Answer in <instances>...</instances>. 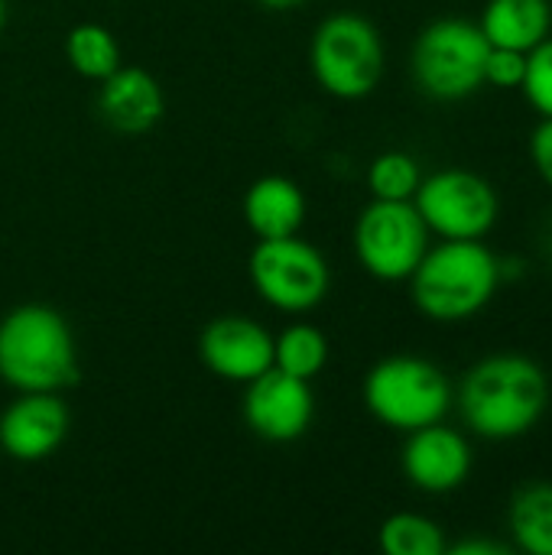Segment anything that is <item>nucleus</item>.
I'll return each instance as SVG.
<instances>
[{
  "instance_id": "f257e3e1",
  "label": "nucleus",
  "mask_w": 552,
  "mask_h": 555,
  "mask_svg": "<svg viewBox=\"0 0 552 555\" xmlns=\"http://www.w3.org/2000/svg\"><path fill=\"white\" fill-rule=\"evenodd\" d=\"M462 423L488 439L511 442L540 426L550 406L547 371L527 354H488L472 364L455 390Z\"/></svg>"
},
{
  "instance_id": "f03ea898",
  "label": "nucleus",
  "mask_w": 552,
  "mask_h": 555,
  "mask_svg": "<svg viewBox=\"0 0 552 555\" xmlns=\"http://www.w3.org/2000/svg\"><path fill=\"white\" fill-rule=\"evenodd\" d=\"M501 280L504 263L485 241H439L429 244L407 283L426 319L452 325L478 315L498 296Z\"/></svg>"
},
{
  "instance_id": "7ed1b4c3",
  "label": "nucleus",
  "mask_w": 552,
  "mask_h": 555,
  "mask_svg": "<svg viewBox=\"0 0 552 555\" xmlns=\"http://www.w3.org/2000/svg\"><path fill=\"white\" fill-rule=\"evenodd\" d=\"M0 380L16 393H62L78 380V348L68 322L39 302L0 319Z\"/></svg>"
},
{
  "instance_id": "20e7f679",
  "label": "nucleus",
  "mask_w": 552,
  "mask_h": 555,
  "mask_svg": "<svg viewBox=\"0 0 552 555\" xmlns=\"http://www.w3.org/2000/svg\"><path fill=\"white\" fill-rule=\"evenodd\" d=\"M361 397L381 426L407 436L442 423L455 403V387L439 364L416 354H390L368 371Z\"/></svg>"
},
{
  "instance_id": "39448f33",
  "label": "nucleus",
  "mask_w": 552,
  "mask_h": 555,
  "mask_svg": "<svg viewBox=\"0 0 552 555\" xmlns=\"http://www.w3.org/2000/svg\"><path fill=\"white\" fill-rule=\"evenodd\" d=\"M387 52L381 29L361 13H332L309 42V68L319 88L338 101H361L377 91Z\"/></svg>"
},
{
  "instance_id": "423d86ee",
  "label": "nucleus",
  "mask_w": 552,
  "mask_h": 555,
  "mask_svg": "<svg viewBox=\"0 0 552 555\" xmlns=\"http://www.w3.org/2000/svg\"><path fill=\"white\" fill-rule=\"evenodd\" d=\"M491 42L482 26L462 16H442L420 29L410 55L416 88L433 101H465L485 88Z\"/></svg>"
},
{
  "instance_id": "0eeeda50",
  "label": "nucleus",
  "mask_w": 552,
  "mask_h": 555,
  "mask_svg": "<svg viewBox=\"0 0 552 555\" xmlns=\"http://www.w3.org/2000/svg\"><path fill=\"white\" fill-rule=\"evenodd\" d=\"M247 273L254 293L270 309L286 315L319 309L332 289V267L325 254L299 234L257 241L247 260Z\"/></svg>"
},
{
  "instance_id": "6e6552de",
  "label": "nucleus",
  "mask_w": 552,
  "mask_h": 555,
  "mask_svg": "<svg viewBox=\"0 0 552 555\" xmlns=\"http://www.w3.org/2000/svg\"><path fill=\"white\" fill-rule=\"evenodd\" d=\"M413 205L439 241H485L501 215L498 189L462 166L423 176Z\"/></svg>"
},
{
  "instance_id": "1a4fd4ad",
  "label": "nucleus",
  "mask_w": 552,
  "mask_h": 555,
  "mask_svg": "<svg viewBox=\"0 0 552 555\" xmlns=\"http://www.w3.org/2000/svg\"><path fill=\"white\" fill-rule=\"evenodd\" d=\"M429 228L413 202L374 198L355 221V257L381 283H407L429 250Z\"/></svg>"
},
{
  "instance_id": "9d476101",
  "label": "nucleus",
  "mask_w": 552,
  "mask_h": 555,
  "mask_svg": "<svg viewBox=\"0 0 552 555\" xmlns=\"http://www.w3.org/2000/svg\"><path fill=\"white\" fill-rule=\"evenodd\" d=\"M244 423L264 442H296L316 420V397L309 380H299L280 367L264 371L244 384Z\"/></svg>"
},
{
  "instance_id": "9b49d317",
  "label": "nucleus",
  "mask_w": 552,
  "mask_h": 555,
  "mask_svg": "<svg viewBox=\"0 0 552 555\" xmlns=\"http://www.w3.org/2000/svg\"><path fill=\"white\" fill-rule=\"evenodd\" d=\"M472 465H475L472 446L459 429L446 423H429L423 429L407 433L400 468H403V478L416 491L452 494L468 481Z\"/></svg>"
},
{
  "instance_id": "f8f14e48",
  "label": "nucleus",
  "mask_w": 552,
  "mask_h": 555,
  "mask_svg": "<svg viewBox=\"0 0 552 555\" xmlns=\"http://www.w3.org/2000/svg\"><path fill=\"white\" fill-rule=\"evenodd\" d=\"M198 358L215 377L251 384L273 367V335L251 315H218L198 335Z\"/></svg>"
},
{
  "instance_id": "ddd939ff",
  "label": "nucleus",
  "mask_w": 552,
  "mask_h": 555,
  "mask_svg": "<svg viewBox=\"0 0 552 555\" xmlns=\"http://www.w3.org/2000/svg\"><path fill=\"white\" fill-rule=\"evenodd\" d=\"M68 429L72 413L59 393H16L0 413V449L13 462L36 465L62 449Z\"/></svg>"
},
{
  "instance_id": "4468645a",
  "label": "nucleus",
  "mask_w": 552,
  "mask_h": 555,
  "mask_svg": "<svg viewBox=\"0 0 552 555\" xmlns=\"http://www.w3.org/2000/svg\"><path fill=\"white\" fill-rule=\"evenodd\" d=\"M98 114L117 133H146L166 114V94L159 81L140 65H120L98 88Z\"/></svg>"
},
{
  "instance_id": "2eb2a0df",
  "label": "nucleus",
  "mask_w": 552,
  "mask_h": 555,
  "mask_svg": "<svg viewBox=\"0 0 552 555\" xmlns=\"http://www.w3.org/2000/svg\"><path fill=\"white\" fill-rule=\"evenodd\" d=\"M241 211L257 241L293 237L306 221V192L290 176H260L244 192Z\"/></svg>"
},
{
  "instance_id": "dca6fc26",
  "label": "nucleus",
  "mask_w": 552,
  "mask_h": 555,
  "mask_svg": "<svg viewBox=\"0 0 552 555\" xmlns=\"http://www.w3.org/2000/svg\"><path fill=\"white\" fill-rule=\"evenodd\" d=\"M491 46L530 52L552 33L550 0H488L478 20Z\"/></svg>"
},
{
  "instance_id": "f3484780",
  "label": "nucleus",
  "mask_w": 552,
  "mask_h": 555,
  "mask_svg": "<svg viewBox=\"0 0 552 555\" xmlns=\"http://www.w3.org/2000/svg\"><path fill=\"white\" fill-rule=\"evenodd\" d=\"M508 530L514 550L527 555H552V485H524L508 507Z\"/></svg>"
},
{
  "instance_id": "a211bd4d",
  "label": "nucleus",
  "mask_w": 552,
  "mask_h": 555,
  "mask_svg": "<svg viewBox=\"0 0 552 555\" xmlns=\"http://www.w3.org/2000/svg\"><path fill=\"white\" fill-rule=\"evenodd\" d=\"M65 62L75 75L88 81H104L124 65L117 36L101 23H78L65 36Z\"/></svg>"
},
{
  "instance_id": "6ab92c4d",
  "label": "nucleus",
  "mask_w": 552,
  "mask_h": 555,
  "mask_svg": "<svg viewBox=\"0 0 552 555\" xmlns=\"http://www.w3.org/2000/svg\"><path fill=\"white\" fill-rule=\"evenodd\" d=\"M325 364H329V338L322 328L309 322H296L273 338V367L312 384L325 371Z\"/></svg>"
},
{
  "instance_id": "aec40b11",
  "label": "nucleus",
  "mask_w": 552,
  "mask_h": 555,
  "mask_svg": "<svg viewBox=\"0 0 552 555\" xmlns=\"http://www.w3.org/2000/svg\"><path fill=\"white\" fill-rule=\"evenodd\" d=\"M377 546L387 555H442L449 550L446 533L423 514H390L377 530Z\"/></svg>"
},
{
  "instance_id": "412c9836",
  "label": "nucleus",
  "mask_w": 552,
  "mask_h": 555,
  "mask_svg": "<svg viewBox=\"0 0 552 555\" xmlns=\"http://www.w3.org/2000/svg\"><path fill=\"white\" fill-rule=\"evenodd\" d=\"M420 182H423V169L416 156L403 150H387L374 156V163L368 166V189L381 202H413Z\"/></svg>"
},
{
  "instance_id": "4be33fe9",
  "label": "nucleus",
  "mask_w": 552,
  "mask_h": 555,
  "mask_svg": "<svg viewBox=\"0 0 552 555\" xmlns=\"http://www.w3.org/2000/svg\"><path fill=\"white\" fill-rule=\"evenodd\" d=\"M521 91L540 117H552V36L527 52V72Z\"/></svg>"
},
{
  "instance_id": "5701e85b",
  "label": "nucleus",
  "mask_w": 552,
  "mask_h": 555,
  "mask_svg": "<svg viewBox=\"0 0 552 555\" xmlns=\"http://www.w3.org/2000/svg\"><path fill=\"white\" fill-rule=\"evenodd\" d=\"M527 72V52L517 49H504V46H491L488 49V62H485V85L491 88H521Z\"/></svg>"
},
{
  "instance_id": "b1692460",
  "label": "nucleus",
  "mask_w": 552,
  "mask_h": 555,
  "mask_svg": "<svg viewBox=\"0 0 552 555\" xmlns=\"http://www.w3.org/2000/svg\"><path fill=\"white\" fill-rule=\"evenodd\" d=\"M530 163L552 189V117H543L530 133Z\"/></svg>"
},
{
  "instance_id": "393cba45",
  "label": "nucleus",
  "mask_w": 552,
  "mask_h": 555,
  "mask_svg": "<svg viewBox=\"0 0 552 555\" xmlns=\"http://www.w3.org/2000/svg\"><path fill=\"white\" fill-rule=\"evenodd\" d=\"M446 553H455V555H511V543H498V540H482V537H475V540H462V543L449 546Z\"/></svg>"
},
{
  "instance_id": "a878e982",
  "label": "nucleus",
  "mask_w": 552,
  "mask_h": 555,
  "mask_svg": "<svg viewBox=\"0 0 552 555\" xmlns=\"http://www.w3.org/2000/svg\"><path fill=\"white\" fill-rule=\"evenodd\" d=\"M257 3H264L267 10H293V7H303L309 0H257Z\"/></svg>"
},
{
  "instance_id": "bb28decb",
  "label": "nucleus",
  "mask_w": 552,
  "mask_h": 555,
  "mask_svg": "<svg viewBox=\"0 0 552 555\" xmlns=\"http://www.w3.org/2000/svg\"><path fill=\"white\" fill-rule=\"evenodd\" d=\"M3 23H7V0H0V33H3Z\"/></svg>"
}]
</instances>
